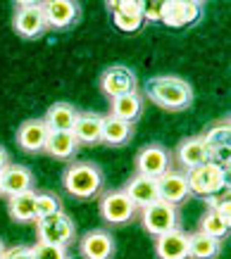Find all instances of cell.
<instances>
[{"label": "cell", "mask_w": 231, "mask_h": 259, "mask_svg": "<svg viewBox=\"0 0 231 259\" xmlns=\"http://www.w3.org/2000/svg\"><path fill=\"white\" fill-rule=\"evenodd\" d=\"M145 93L155 105L169 112L186 110L193 100V88L181 76H155L148 81Z\"/></svg>", "instance_id": "cell-1"}, {"label": "cell", "mask_w": 231, "mask_h": 259, "mask_svg": "<svg viewBox=\"0 0 231 259\" xmlns=\"http://www.w3.org/2000/svg\"><path fill=\"white\" fill-rule=\"evenodd\" d=\"M62 181H64V190L69 195L79 197V200L93 197L100 190V186H103L100 169L96 164H88V162H74V164H69Z\"/></svg>", "instance_id": "cell-2"}, {"label": "cell", "mask_w": 231, "mask_h": 259, "mask_svg": "<svg viewBox=\"0 0 231 259\" xmlns=\"http://www.w3.org/2000/svg\"><path fill=\"white\" fill-rule=\"evenodd\" d=\"M186 181H188V193L200 197H212L229 186L226 183V171L222 166H217L215 162H205V164L191 169L186 174Z\"/></svg>", "instance_id": "cell-3"}, {"label": "cell", "mask_w": 231, "mask_h": 259, "mask_svg": "<svg viewBox=\"0 0 231 259\" xmlns=\"http://www.w3.org/2000/svg\"><path fill=\"white\" fill-rule=\"evenodd\" d=\"M205 148H207V157L210 162H215L217 166H222L224 171L229 174V162H231V124L229 119L226 121H219L215 124L205 136Z\"/></svg>", "instance_id": "cell-4"}, {"label": "cell", "mask_w": 231, "mask_h": 259, "mask_svg": "<svg viewBox=\"0 0 231 259\" xmlns=\"http://www.w3.org/2000/svg\"><path fill=\"white\" fill-rule=\"evenodd\" d=\"M36 231H38V243L46 245L67 247L74 240V221L64 212H57L48 219H41Z\"/></svg>", "instance_id": "cell-5"}, {"label": "cell", "mask_w": 231, "mask_h": 259, "mask_svg": "<svg viewBox=\"0 0 231 259\" xmlns=\"http://www.w3.org/2000/svg\"><path fill=\"white\" fill-rule=\"evenodd\" d=\"M141 219H143V228L150 236H155V238L165 236V233H169V231L176 228V207L158 200V202L143 207Z\"/></svg>", "instance_id": "cell-6"}, {"label": "cell", "mask_w": 231, "mask_h": 259, "mask_svg": "<svg viewBox=\"0 0 231 259\" xmlns=\"http://www.w3.org/2000/svg\"><path fill=\"white\" fill-rule=\"evenodd\" d=\"M136 171H138V176H148V179L158 181L165 171H169V152L158 143L145 145L136 155Z\"/></svg>", "instance_id": "cell-7"}, {"label": "cell", "mask_w": 231, "mask_h": 259, "mask_svg": "<svg viewBox=\"0 0 231 259\" xmlns=\"http://www.w3.org/2000/svg\"><path fill=\"white\" fill-rule=\"evenodd\" d=\"M136 214V204L129 200L124 190H112L105 193L100 200V217L107 224H127Z\"/></svg>", "instance_id": "cell-8"}, {"label": "cell", "mask_w": 231, "mask_h": 259, "mask_svg": "<svg viewBox=\"0 0 231 259\" xmlns=\"http://www.w3.org/2000/svg\"><path fill=\"white\" fill-rule=\"evenodd\" d=\"M15 31L24 38H36L46 31L41 3H19L15 12Z\"/></svg>", "instance_id": "cell-9"}, {"label": "cell", "mask_w": 231, "mask_h": 259, "mask_svg": "<svg viewBox=\"0 0 231 259\" xmlns=\"http://www.w3.org/2000/svg\"><path fill=\"white\" fill-rule=\"evenodd\" d=\"M100 88H103V93L110 95V98L136 93V74L129 69V67L114 64V67L103 71V76H100Z\"/></svg>", "instance_id": "cell-10"}, {"label": "cell", "mask_w": 231, "mask_h": 259, "mask_svg": "<svg viewBox=\"0 0 231 259\" xmlns=\"http://www.w3.org/2000/svg\"><path fill=\"white\" fill-rule=\"evenodd\" d=\"M200 17V3L196 0H165L162 22L169 29H183Z\"/></svg>", "instance_id": "cell-11"}, {"label": "cell", "mask_w": 231, "mask_h": 259, "mask_svg": "<svg viewBox=\"0 0 231 259\" xmlns=\"http://www.w3.org/2000/svg\"><path fill=\"white\" fill-rule=\"evenodd\" d=\"M107 8L112 10V22L120 31L131 33L141 29L143 24L141 0H114V3H107Z\"/></svg>", "instance_id": "cell-12"}, {"label": "cell", "mask_w": 231, "mask_h": 259, "mask_svg": "<svg viewBox=\"0 0 231 259\" xmlns=\"http://www.w3.org/2000/svg\"><path fill=\"white\" fill-rule=\"evenodd\" d=\"M41 10H43L46 26H53V29H67L79 17V5L72 0H46L41 3Z\"/></svg>", "instance_id": "cell-13"}, {"label": "cell", "mask_w": 231, "mask_h": 259, "mask_svg": "<svg viewBox=\"0 0 231 259\" xmlns=\"http://www.w3.org/2000/svg\"><path fill=\"white\" fill-rule=\"evenodd\" d=\"M158 197L167 204H179L188 197V181L186 174L179 171H165L158 179Z\"/></svg>", "instance_id": "cell-14"}, {"label": "cell", "mask_w": 231, "mask_h": 259, "mask_svg": "<svg viewBox=\"0 0 231 259\" xmlns=\"http://www.w3.org/2000/svg\"><path fill=\"white\" fill-rule=\"evenodd\" d=\"M33 176L29 171V166L22 164H8L3 171H0V188H3V195H19V193H26V190H33Z\"/></svg>", "instance_id": "cell-15"}, {"label": "cell", "mask_w": 231, "mask_h": 259, "mask_svg": "<svg viewBox=\"0 0 231 259\" xmlns=\"http://www.w3.org/2000/svg\"><path fill=\"white\" fill-rule=\"evenodd\" d=\"M48 126L43 119H29L19 126L17 131V143L19 148L26 150V152H41L46 148V141H48Z\"/></svg>", "instance_id": "cell-16"}, {"label": "cell", "mask_w": 231, "mask_h": 259, "mask_svg": "<svg viewBox=\"0 0 231 259\" xmlns=\"http://www.w3.org/2000/svg\"><path fill=\"white\" fill-rule=\"evenodd\" d=\"M155 254L160 259H188V236L174 228L155 238Z\"/></svg>", "instance_id": "cell-17"}, {"label": "cell", "mask_w": 231, "mask_h": 259, "mask_svg": "<svg viewBox=\"0 0 231 259\" xmlns=\"http://www.w3.org/2000/svg\"><path fill=\"white\" fill-rule=\"evenodd\" d=\"M176 159H179V164H181L183 169H188V171L200 164H205V162H210L203 136L183 138V141L179 143V148H176Z\"/></svg>", "instance_id": "cell-18"}, {"label": "cell", "mask_w": 231, "mask_h": 259, "mask_svg": "<svg viewBox=\"0 0 231 259\" xmlns=\"http://www.w3.org/2000/svg\"><path fill=\"white\" fill-rule=\"evenodd\" d=\"M124 193H127L129 200L136 204V209H138V207L143 209V207H148V204L160 200L158 197V181L148 179V176H138V174L127 183Z\"/></svg>", "instance_id": "cell-19"}, {"label": "cell", "mask_w": 231, "mask_h": 259, "mask_svg": "<svg viewBox=\"0 0 231 259\" xmlns=\"http://www.w3.org/2000/svg\"><path fill=\"white\" fill-rule=\"evenodd\" d=\"M79 250L86 259H110L114 243H112V236L105 231H88L86 236L81 238Z\"/></svg>", "instance_id": "cell-20"}, {"label": "cell", "mask_w": 231, "mask_h": 259, "mask_svg": "<svg viewBox=\"0 0 231 259\" xmlns=\"http://www.w3.org/2000/svg\"><path fill=\"white\" fill-rule=\"evenodd\" d=\"M72 134L76 138V143L93 145V143L100 141V134H103V117L96 114V112H81V114H76Z\"/></svg>", "instance_id": "cell-21"}, {"label": "cell", "mask_w": 231, "mask_h": 259, "mask_svg": "<svg viewBox=\"0 0 231 259\" xmlns=\"http://www.w3.org/2000/svg\"><path fill=\"white\" fill-rule=\"evenodd\" d=\"M8 212H10V217L15 221H19V224L36 221V193H33V190H26V193L8 197Z\"/></svg>", "instance_id": "cell-22"}, {"label": "cell", "mask_w": 231, "mask_h": 259, "mask_svg": "<svg viewBox=\"0 0 231 259\" xmlns=\"http://www.w3.org/2000/svg\"><path fill=\"white\" fill-rule=\"evenodd\" d=\"M76 114H79V112L74 110L72 105L57 102V105H50L48 107L43 121L48 126V131H72L74 121H76Z\"/></svg>", "instance_id": "cell-23"}, {"label": "cell", "mask_w": 231, "mask_h": 259, "mask_svg": "<svg viewBox=\"0 0 231 259\" xmlns=\"http://www.w3.org/2000/svg\"><path fill=\"white\" fill-rule=\"evenodd\" d=\"M143 110V102L138 98V93H127V95H120V98H112V105H110V117L114 119H122V121H136L138 114Z\"/></svg>", "instance_id": "cell-24"}, {"label": "cell", "mask_w": 231, "mask_h": 259, "mask_svg": "<svg viewBox=\"0 0 231 259\" xmlns=\"http://www.w3.org/2000/svg\"><path fill=\"white\" fill-rule=\"evenodd\" d=\"M76 145H79V143H76L72 131H50L43 150L55 159H69L74 155Z\"/></svg>", "instance_id": "cell-25"}, {"label": "cell", "mask_w": 231, "mask_h": 259, "mask_svg": "<svg viewBox=\"0 0 231 259\" xmlns=\"http://www.w3.org/2000/svg\"><path fill=\"white\" fill-rule=\"evenodd\" d=\"M219 254V240L205 233H191L188 236V259H215Z\"/></svg>", "instance_id": "cell-26"}, {"label": "cell", "mask_w": 231, "mask_h": 259, "mask_svg": "<svg viewBox=\"0 0 231 259\" xmlns=\"http://www.w3.org/2000/svg\"><path fill=\"white\" fill-rule=\"evenodd\" d=\"M131 136V124L122 121V119L114 117H103V134H100V141H105L107 145H124Z\"/></svg>", "instance_id": "cell-27"}, {"label": "cell", "mask_w": 231, "mask_h": 259, "mask_svg": "<svg viewBox=\"0 0 231 259\" xmlns=\"http://www.w3.org/2000/svg\"><path fill=\"white\" fill-rule=\"evenodd\" d=\"M229 228H231L229 224L219 219L212 209H207V212L203 214V219H200V233H205V236H210V238H217V240L222 236H226Z\"/></svg>", "instance_id": "cell-28"}, {"label": "cell", "mask_w": 231, "mask_h": 259, "mask_svg": "<svg viewBox=\"0 0 231 259\" xmlns=\"http://www.w3.org/2000/svg\"><path fill=\"white\" fill-rule=\"evenodd\" d=\"M207 202H210V209L219 217L222 221H226L231 226V200H229V186L226 188H222L217 195L207 197Z\"/></svg>", "instance_id": "cell-29"}, {"label": "cell", "mask_w": 231, "mask_h": 259, "mask_svg": "<svg viewBox=\"0 0 231 259\" xmlns=\"http://www.w3.org/2000/svg\"><path fill=\"white\" fill-rule=\"evenodd\" d=\"M57 212H62V207H60V200L55 195H50V193H36V221L48 219V217H53Z\"/></svg>", "instance_id": "cell-30"}, {"label": "cell", "mask_w": 231, "mask_h": 259, "mask_svg": "<svg viewBox=\"0 0 231 259\" xmlns=\"http://www.w3.org/2000/svg\"><path fill=\"white\" fill-rule=\"evenodd\" d=\"M33 259H67V250L57 247V245H46V243H36L31 247Z\"/></svg>", "instance_id": "cell-31"}, {"label": "cell", "mask_w": 231, "mask_h": 259, "mask_svg": "<svg viewBox=\"0 0 231 259\" xmlns=\"http://www.w3.org/2000/svg\"><path fill=\"white\" fill-rule=\"evenodd\" d=\"M162 10H165V0H150V3H141V15L148 22H162Z\"/></svg>", "instance_id": "cell-32"}, {"label": "cell", "mask_w": 231, "mask_h": 259, "mask_svg": "<svg viewBox=\"0 0 231 259\" xmlns=\"http://www.w3.org/2000/svg\"><path fill=\"white\" fill-rule=\"evenodd\" d=\"M3 259H33V254H31V247H26V245H15V247H5Z\"/></svg>", "instance_id": "cell-33"}, {"label": "cell", "mask_w": 231, "mask_h": 259, "mask_svg": "<svg viewBox=\"0 0 231 259\" xmlns=\"http://www.w3.org/2000/svg\"><path fill=\"white\" fill-rule=\"evenodd\" d=\"M10 164V157H8V150L3 148V145H0V171H3V169H5V166Z\"/></svg>", "instance_id": "cell-34"}, {"label": "cell", "mask_w": 231, "mask_h": 259, "mask_svg": "<svg viewBox=\"0 0 231 259\" xmlns=\"http://www.w3.org/2000/svg\"><path fill=\"white\" fill-rule=\"evenodd\" d=\"M3 254H5V245H3V240H0V259H3Z\"/></svg>", "instance_id": "cell-35"}, {"label": "cell", "mask_w": 231, "mask_h": 259, "mask_svg": "<svg viewBox=\"0 0 231 259\" xmlns=\"http://www.w3.org/2000/svg\"><path fill=\"white\" fill-rule=\"evenodd\" d=\"M0 195H3V188H0Z\"/></svg>", "instance_id": "cell-36"}]
</instances>
